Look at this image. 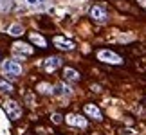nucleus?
<instances>
[{"label":"nucleus","instance_id":"obj_1","mask_svg":"<svg viewBox=\"0 0 146 135\" xmlns=\"http://www.w3.org/2000/svg\"><path fill=\"white\" fill-rule=\"evenodd\" d=\"M98 60L103 61V63H110V65H121L123 63V58H121V56L115 54L114 50H108V49L98 50Z\"/></svg>","mask_w":146,"mask_h":135},{"label":"nucleus","instance_id":"obj_2","mask_svg":"<svg viewBox=\"0 0 146 135\" xmlns=\"http://www.w3.org/2000/svg\"><path fill=\"white\" fill-rule=\"evenodd\" d=\"M4 110H5V114H7V117L11 121H16V119L22 117V106L13 99H9V101L4 103Z\"/></svg>","mask_w":146,"mask_h":135},{"label":"nucleus","instance_id":"obj_3","mask_svg":"<svg viewBox=\"0 0 146 135\" xmlns=\"http://www.w3.org/2000/svg\"><path fill=\"white\" fill-rule=\"evenodd\" d=\"M52 45H54V47H58V49H61V50H72V49L76 47L74 42L67 40L65 36H54L52 38Z\"/></svg>","mask_w":146,"mask_h":135},{"label":"nucleus","instance_id":"obj_4","mask_svg":"<svg viewBox=\"0 0 146 135\" xmlns=\"http://www.w3.org/2000/svg\"><path fill=\"white\" fill-rule=\"evenodd\" d=\"M13 52L15 54H22V56H31L33 52H35V49H33L29 43L16 42V43H13Z\"/></svg>","mask_w":146,"mask_h":135},{"label":"nucleus","instance_id":"obj_5","mask_svg":"<svg viewBox=\"0 0 146 135\" xmlns=\"http://www.w3.org/2000/svg\"><path fill=\"white\" fill-rule=\"evenodd\" d=\"M2 69H4V72H7V74H11V76L22 74V65L18 63V61H4Z\"/></svg>","mask_w":146,"mask_h":135},{"label":"nucleus","instance_id":"obj_6","mask_svg":"<svg viewBox=\"0 0 146 135\" xmlns=\"http://www.w3.org/2000/svg\"><path fill=\"white\" fill-rule=\"evenodd\" d=\"M65 122L69 126H80V128H85L87 126V119L81 115H76V114H69L65 117Z\"/></svg>","mask_w":146,"mask_h":135},{"label":"nucleus","instance_id":"obj_7","mask_svg":"<svg viewBox=\"0 0 146 135\" xmlns=\"http://www.w3.org/2000/svg\"><path fill=\"white\" fill-rule=\"evenodd\" d=\"M58 67H61V58L60 56H50V58H47L45 61H43V69H45V72H54Z\"/></svg>","mask_w":146,"mask_h":135},{"label":"nucleus","instance_id":"obj_8","mask_svg":"<svg viewBox=\"0 0 146 135\" xmlns=\"http://www.w3.org/2000/svg\"><path fill=\"white\" fill-rule=\"evenodd\" d=\"M83 110H85V114H87L88 117H92V119H96V121H101V119H103V114H101V110L98 108L96 105H92V103L85 105V106H83Z\"/></svg>","mask_w":146,"mask_h":135},{"label":"nucleus","instance_id":"obj_9","mask_svg":"<svg viewBox=\"0 0 146 135\" xmlns=\"http://www.w3.org/2000/svg\"><path fill=\"white\" fill-rule=\"evenodd\" d=\"M90 18H94L96 22H105L106 20V11L103 5H94L90 9Z\"/></svg>","mask_w":146,"mask_h":135},{"label":"nucleus","instance_id":"obj_10","mask_svg":"<svg viewBox=\"0 0 146 135\" xmlns=\"http://www.w3.org/2000/svg\"><path fill=\"white\" fill-rule=\"evenodd\" d=\"M70 92H72V88L67 87L65 83H56L52 87V94L54 95H70Z\"/></svg>","mask_w":146,"mask_h":135},{"label":"nucleus","instance_id":"obj_11","mask_svg":"<svg viewBox=\"0 0 146 135\" xmlns=\"http://www.w3.org/2000/svg\"><path fill=\"white\" fill-rule=\"evenodd\" d=\"M63 76H65V79L70 81V83L80 81V72L74 70V69H70V67H65V69H63Z\"/></svg>","mask_w":146,"mask_h":135},{"label":"nucleus","instance_id":"obj_12","mask_svg":"<svg viewBox=\"0 0 146 135\" xmlns=\"http://www.w3.org/2000/svg\"><path fill=\"white\" fill-rule=\"evenodd\" d=\"M29 38H31V42L35 43V45H38L40 49H47V40L42 34H38V32H31Z\"/></svg>","mask_w":146,"mask_h":135},{"label":"nucleus","instance_id":"obj_13","mask_svg":"<svg viewBox=\"0 0 146 135\" xmlns=\"http://www.w3.org/2000/svg\"><path fill=\"white\" fill-rule=\"evenodd\" d=\"M22 32H24L22 24H11L9 29H7V34L9 36H22Z\"/></svg>","mask_w":146,"mask_h":135},{"label":"nucleus","instance_id":"obj_14","mask_svg":"<svg viewBox=\"0 0 146 135\" xmlns=\"http://www.w3.org/2000/svg\"><path fill=\"white\" fill-rule=\"evenodd\" d=\"M0 92H4V94H11V92H13V83H7V81L0 79Z\"/></svg>","mask_w":146,"mask_h":135},{"label":"nucleus","instance_id":"obj_15","mask_svg":"<svg viewBox=\"0 0 146 135\" xmlns=\"http://www.w3.org/2000/svg\"><path fill=\"white\" fill-rule=\"evenodd\" d=\"M36 90H38V92H40V94H47L49 90H50V92H52V87H50L49 83H38Z\"/></svg>","mask_w":146,"mask_h":135},{"label":"nucleus","instance_id":"obj_16","mask_svg":"<svg viewBox=\"0 0 146 135\" xmlns=\"http://www.w3.org/2000/svg\"><path fill=\"white\" fill-rule=\"evenodd\" d=\"M50 119H52V122H54V124H61L65 117L61 115V114H52V115H50Z\"/></svg>","mask_w":146,"mask_h":135},{"label":"nucleus","instance_id":"obj_17","mask_svg":"<svg viewBox=\"0 0 146 135\" xmlns=\"http://www.w3.org/2000/svg\"><path fill=\"white\" fill-rule=\"evenodd\" d=\"M25 101H27L29 105H35V99H33V94H27V95H25Z\"/></svg>","mask_w":146,"mask_h":135},{"label":"nucleus","instance_id":"obj_18","mask_svg":"<svg viewBox=\"0 0 146 135\" xmlns=\"http://www.w3.org/2000/svg\"><path fill=\"white\" fill-rule=\"evenodd\" d=\"M137 4L141 5V7H144V9H146V0H137Z\"/></svg>","mask_w":146,"mask_h":135},{"label":"nucleus","instance_id":"obj_19","mask_svg":"<svg viewBox=\"0 0 146 135\" xmlns=\"http://www.w3.org/2000/svg\"><path fill=\"white\" fill-rule=\"evenodd\" d=\"M27 4H31V5H36V4H38V0H27Z\"/></svg>","mask_w":146,"mask_h":135},{"label":"nucleus","instance_id":"obj_20","mask_svg":"<svg viewBox=\"0 0 146 135\" xmlns=\"http://www.w3.org/2000/svg\"><path fill=\"white\" fill-rule=\"evenodd\" d=\"M38 2H47V0H38Z\"/></svg>","mask_w":146,"mask_h":135}]
</instances>
